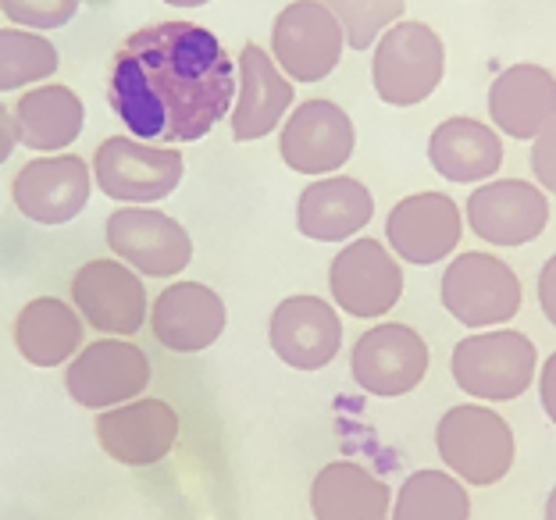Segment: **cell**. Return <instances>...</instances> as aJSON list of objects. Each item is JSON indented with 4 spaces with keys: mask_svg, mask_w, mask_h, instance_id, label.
I'll return each mask as SVG.
<instances>
[{
    "mask_svg": "<svg viewBox=\"0 0 556 520\" xmlns=\"http://www.w3.org/2000/svg\"><path fill=\"white\" fill-rule=\"evenodd\" d=\"M93 182L108 200L122 207H154L172 196L186 175L179 150L143 143L132 136H108L90 161Z\"/></svg>",
    "mask_w": 556,
    "mask_h": 520,
    "instance_id": "cell-4",
    "label": "cell"
},
{
    "mask_svg": "<svg viewBox=\"0 0 556 520\" xmlns=\"http://www.w3.org/2000/svg\"><path fill=\"white\" fill-rule=\"evenodd\" d=\"M104 239L115 261L129 264L139 278H172L193 261V239H189L186 225L154 207L111 211Z\"/></svg>",
    "mask_w": 556,
    "mask_h": 520,
    "instance_id": "cell-11",
    "label": "cell"
},
{
    "mask_svg": "<svg viewBox=\"0 0 556 520\" xmlns=\"http://www.w3.org/2000/svg\"><path fill=\"white\" fill-rule=\"evenodd\" d=\"M328 293H332L336 307L343 314L361 317V321H375V317H386L400 303L403 268L386 243H378V239H353L332 257Z\"/></svg>",
    "mask_w": 556,
    "mask_h": 520,
    "instance_id": "cell-12",
    "label": "cell"
},
{
    "mask_svg": "<svg viewBox=\"0 0 556 520\" xmlns=\"http://www.w3.org/2000/svg\"><path fill=\"white\" fill-rule=\"evenodd\" d=\"M161 4H168V8H182V11H189V8H204V4H211V0H161Z\"/></svg>",
    "mask_w": 556,
    "mask_h": 520,
    "instance_id": "cell-35",
    "label": "cell"
},
{
    "mask_svg": "<svg viewBox=\"0 0 556 520\" xmlns=\"http://www.w3.org/2000/svg\"><path fill=\"white\" fill-rule=\"evenodd\" d=\"M239 86L232 104V139L236 143H254L282 125L286 111L293 107V83L286 79L275 58L257 43H247L236 61Z\"/></svg>",
    "mask_w": 556,
    "mask_h": 520,
    "instance_id": "cell-20",
    "label": "cell"
},
{
    "mask_svg": "<svg viewBox=\"0 0 556 520\" xmlns=\"http://www.w3.org/2000/svg\"><path fill=\"white\" fill-rule=\"evenodd\" d=\"M83 0H0V11L11 25L29 33H50L65 29L79 15Z\"/></svg>",
    "mask_w": 556,
    "mask_h": 520,
    "instance_id": "cell-30",
    "label": "cell"
},
{
    "mask_svg": "<svg viewBox=\"0 0 556 520\" xmlns=\"http://www.w3.org/2000/svg\"><path fill=\"white\" fill-rule=\"evenodd\" d=\"M542 520H556V485H553V492L546 496V517Z\"/></svg>",
    "mask_w": 556,
    "mask_h": 520,
    "instance_id": "cell-36",
    "label": "cell"
},
{
    "mask_svg": "<svg viewBox=\"0 0 556 520\" xmlns=\"http://www.w3.org/2000/svg\"><path fill=\"white\" fill-rule=\"evenodd\" d=\"M428 161H432L439 179L457 182V186H475L500 172L503 143L492 125L457 114V118H446L442 125H435L432 139H428Z\"/></svg>",
    "mask_w": 556,
    "mask_h": 520,
    "instance_id": "cell-24",
    "label": "cell"
},
{
    "mask_svg": "<svg viewBox=\"0 0 556 520\" xmlns=\"http://www.w3.org/2000/svg\"><path fill=\"white\" fill-rule=\"evenodd\" d=\"M439 296L450 317H457V325L489 328L514 321V314L521 310L525 289L510 264L482 250H467L457 253L450 268L442 271Z\"/></svg>",
    "mask_w": 556,
    "mask_h": 520,
    "instance_id": "cell-6",
    "label": "cell"
},
{
    "mask_svg": "<svg viewBox=\"0 0 556 520\" xmlns=\"http://www.w3.org/2000/svg\"><path fill=\"white\" fill-rule=\"evenodd\" d=\"M108 100L132 139L197 143L236 104V65L197 22H154L118 47Z\"/></svg>",
    "mask_w": 556,
    "mask_h": 520,
    "instance_id": "cell-1",
    "label": "cell"
},
{
    "mask_svg": "<svg viewBox=\"0 0 556 520\" xmlns=\"http://www.w3.org/2000/svg\"><path fill=\"white\" fill-rule=\"evenodd\" d=\"M268 342L275 357L293 371H321L343 350V321L328 300L296 293L271 310Z\"/></svg>",
    "mask_w": 556,
    "mask_h": 520,
    "instance_id": "cell-16",
    "label": "cell"
},
{
    "mask_svg": "<svg viewBox=\"0 0 556 520\" xmlns=\"http://www.w3.org/2000/svg\"><path fill=\"white\" fill-rule=\"evenodd\" d=\"M446 72V47L425 22H396L375 43L371 83L389 107H414L428 100Z\"/></svg>",
    "mask_w": 556,
    "mask_h": 520,
    "instance_id": "cell-5",
    "label": "cell"
},
{
    "mask_svg": "<svg viewBox=\"0 0 556 520\" xmlns=\"http://www.w3.org/2000/svg\"><path fill=\"white\" fill-rule=\"evenodd\" d=\"M435 449L464 485H496L510 474L517 442L510 424L482 403L450 407L435 424Z\"/></svg>",
    "mask_w": 556,
    "mask_h": 520,
    "instance_id": "cell-3",
    "label": "cell"
},
{
    "mask_svg": "<svg viewBox=\"0 0 556 520\" xmlns=\"http://www.w3.org/2000/svg\"><path fill=\"white\" fill-rule=\"evenodd\" d=\"M389 510L393 492L361 464H325L311 481L314 520H389Z\"/></svg>",
    "mask_w": 556,
    "mask_h": 520,
    "instance_id": "cell-26",
    "label": "cell"
},
{
    "mask_svg": "<svg viewBox=\"0 0 556 520\" xmlns=\"http://www.w3.org/2000/svg\"><path fill=\"white\" fill-rule=\"evenodd\" d=\"M83 332L86 321L79 310L61 296L29 300L11 325L18 357L33 367H65L83 350Z\"/></svg>",
    "mask_w": 556,
    "mask_h": 520,
    "instance_id": "cell-23",
    "label": "cell"
},
{
    "mask_svg": "<svg viewBox=\"0 0 556 520\" xmlns=\"http://www.w3.org/2000/svg\"><path fill=\"white\" fill-rule=\"evenodd\" d=\"M11 114H15L18 143L25 150H36V154H61V150H68L83 136L86 125L83 97L61 83L33 86L29 93L18 97Z\"/></svg>",
    "mask_w": 556,
    "mask_h": 520,
    "instance_id": "cell-25",
    "label": "cell"
},
{
    "mask_svg": "<svg viewBox=\"0 0 556 520\" xmlns=\"http://www.w3.org/2000/svg\"><path fill=\"white\" fill-rule=\"evenodd\" d=\"M432 353L410 325L386 321L368 328L350 353V375L368 396L400 399L425 382Z\"/></svg>",
    "mask_w": 556,
    "mask_h": 520,
    "instance_id": "cell-10",
    "label": "cell"
},
{
    "mask_svg": "<svg viewBox=\"0 0 556 520\" xmlns=\"http://www.w3.org/2000/svg\"><path fill=\"white\" fill-rule=\"evenodd\" d=\"M93 193V168L90 161L75 154H50L25 161L15 182H11V200L22 211V218L36 225H68L90 204Z\"/></svg>",
    "mask_w": 556,
    "mask_h": 520,
    "instance_id": "cell-13",
    "label": "cell"
},
{
    "mask_svg": "<svg viewBox=\"0 0 556 520\" xmlns=\"http://www.w3.org/2000/svg\"><path fill=\"white\" fill-rule=\"evenodd\" d=\"M539 403L546 417L556 424V353H549L546 364H542V375H539Z\"/></svg>",
    "mask_w": 556,
    "mask_h": 520,
    "instance_id": "cell-33",
    "label": "cell"
},
{
    "mask_svg": "<svg viewBox=\"0 0 556 520\" xmlns=\"http://www.w3.org/2000/svg\"><path fill=\"white\" fill-rule=\"evenodd\" d=\"M467 225L492 246H525L546 232L549 200L542 186L525 179L482 182L467 196Z\"/></svg>",
    "mask_w": 556,
    "mask_h": 520,
    "instance_id": "cell-17",
    "label": "cell"
},
{
    "mask_svg": "<svg viewBox=\"0 0 556 520\" xmlns=\"http://www.w3.org/2000/svg\"><path fill=\"white\" fill-rule=\"evenodd\" d=\"M489 118L510 139H535L556 118V79L549 68L510 65L489 86Z\"/></svg>",
    "mask_w": 556,
    "mask_h": 520,
    "instance_id": "cell-22",
    "label": "cell"
},
{
    "mask_svg": "<svg viewBox=\"0 0 556 520\" xmlns=\"http://www.w3.org/2000/svg\"><path fill=\"white\" fill-rule=\"evenodd\" d=\"M18 147V129H15V114L0 104V164H4Z\"/></svg>",
    "mask_w": 556,
    "mask_h": 520,
    "instance_id": "cell-34",
    "label": "cell"
},
{
    "mask_svg": "<svg viewBox=\"0 0 556 520\" xmlns=\"http://www.w3.org/2000/svg\"><path fill=\"white\" fill-rule=\"evenodd\" d=\"M460 236H464V214L457 207V200H450L446 193L403 196L386 218L389 250L403 264H414V268L442 264L450 253H457Z\"/></svg>",
    "mask_w": 556,
    "mask_h": 520,
    "instance_id": "cell-18",
    "label": "cell"
},
{
    "mask_svg": "<svg viewBox=\"0 0 556 520\" xmlns=\"http://www.w3.org/2000/svg\"><path fill=\"white\" fill-rule=\"evenodd\" d=\"M353 147H357V129L350 114L332 100H303L278 136V154L286 168L311 175V179H325L343 168L353 157Z\"/></svg>",
    "mask_w": 556,
    "mask_h": 520,
    "instance_id": "cell-14",
    "label": "cell"
},
{
    "mask_svg": "<svg viewBox=\"0 0 556 520\" xmlns=\"http://www.w3.org/2000/svg\"><path fill=\"white\" fill-rule=\"evenodd\" d=\"M539 350L517 328L475 332L453 346L450 375L457 389L485 403H510L525 396L535 382Z\"/></svg>",
    "mask_w": 556,
    "mask_h": 520,
    "instance_id": "cell-2",
    "label": "cell"
},
{
    "mask_svg": "<svg viewBox=\"0 0 556 520\" xmlns=\"http://www.w3.org/2000/svg\"><path fill=\"white\" fill-rule=\"evenodd\" d=\"M97 446L122 467H154L179 442V410L168 399L139 396L93 421Z\"/></svg>",
    "mask_w": 556,
    "mask_h": 520,
    "instance_id": "cell-15",
    "label": "cell"
},
{
    "mask_svg": "<svg viewBox=\"0 0 556 520\" xmlns=\"http://www.w3.org/2000/svg\"><path fill=\"white\" fill-rule=\"evenodd\" d=\"M154 342L168 353H204L229 325L225 300L204 282H172L161 289L147 317Z\"/></svg>",
    "mask_w": 556,
    "mask_h": 520,
    "instance_id": "cell-19",
    "label": "cell"
},
{
    "mask_svg": "<svg viewBox=\"0 0 556 520\" xmlns=\"http://www.w3.org/2000/svg\"><path fill=\"white\" fill-rule=\"evenodd\" d=\"M389 520H471V496L450 471H414L393 496Z\"/></svg>",
    "mask_w": 556,
    "mask_h": 520,
    "instance_id": "cell-27",
    "label": "cell"
},
{
    "mask_svg": "<svg viewBox=\"0 0 556 520\" xmlns=\"http://www.w3.org/2000/svg\"><path fill=\"white\" fill-rule=\"evenodd\" d=\"M72 307L100 335L132 339L147 328L150 317V296L147 286L129 264L115 257L86 261L72 275Z\"/></svg>",
    "mask_w": 556,
    "mask_h": 520,
    "instance_id": "cell-8",
    "label": "cell"
},
{
    "mask_svg": "<svg viewBox=\"0 0 556 520\" xmlns=\"http://www.w3.org/2000/svg\"><path fill=\"white\" fill-rule=\"evenodd\" d=\"M532 175L542 193H556V118L532 139Z\"/></svg>",
    "mask_w": 556,
    "mask_h": 520,
    "instance_id": "cell-31",
    "label": "cell"
},
{
    "mask_svg": "<svg viewBox=\"0 0 556 520\" xmlns=\"http://www.w3.org/2000/svg\"><path fill=\"white\" fill-rule=\"evenodd\" d=\"M343 25L346 47L353 50H371L378 36L393 29L400 15L407 11V0H318Z\"/></svg>",
    "mask_w": 556,
    "mask_h": 520,
    "instance_id": "cell-29",
    "label": "cell"
},
{
    "mask_svg": "<svg viewBox=\"0 0 556 520\" xmlns=\"http://www.w3.org/2000/svg\"><path fill=\"white\" fill-rule=\"evenodd\" d=\"M539 307L546 314V321L556 328V253L539 271Z\"/></svg>",
    "mask_w": 556,
    "mask_h": 520,
    "instance_id": "cell-32",
    "label": "cell"
},
{
    "mask_svg": "<svg viewBox=\"0 0 556 520\" xmlns=\"http://www.w3.org/2000/svg\"><path fill=\"white\" fill-rule=\"evenodd\" d=\"M346 36L318 0H293L271 25V58L289 83H321L339 68Z\"/></svg>",
    "mask_w": 556,
    "mask_h": 520,
    "instance_id": "cell-9",
    "label": "cell"
},
{
    "mask_svg": "<svg viewBox=\"0 0 556 520\" xmlns=\"http://www.w3.org/2000/svg\"><path fill=\"white\" fill-rule=\"evenodd\" d=\"M58 47L43 33L29 29H0V93L43 86L58 72Z\"/></svg>",
    "mask_w": 556,
    "mask_h": 520,
    "instance_id": "cell-28",
    "label": "cell"
},
{
    "mask_svg": "<svg viewBox=\"0 0 556 520\" xmlns=\"http://www.w3.org/2000/svg\"><path fill=\"white\" fill-rule=\"evenodd\" d=\"M375 196L361 179L325 175L296 200V228L314 243H343L371 225Z\"/></svg>",
    "mask_w": 556,
    "mask_h": 520,
    "instance_id": "cell-21",
    "label": "cell"
},
{
    "mask_svg": "<svg viewBox=\"0 0 556 520\" xmlns=\"http://www.w3.org/2000/svg\"><path fill=\"white\" fill-rule=\"evenodd\" d=\"M150 357L132 339H93L65 364V392L83 410H115L150 385Z\"/></svg>",
    "mask_w": 556,
    "mask_h": 520,
    "instance_id": "cell-7",
    "label": "cell"
}]
</instances>
